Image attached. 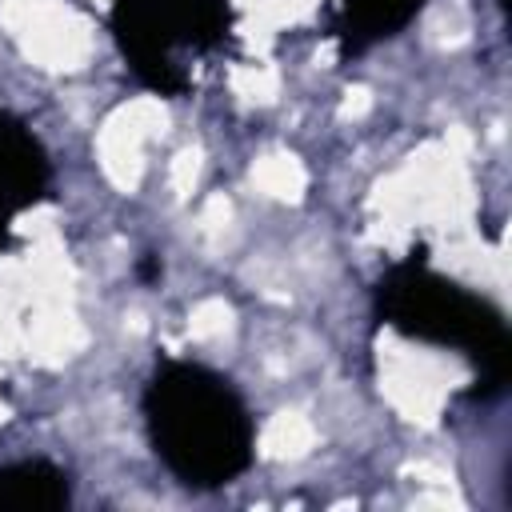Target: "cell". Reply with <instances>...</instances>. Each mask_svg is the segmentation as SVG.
<instances>
[{"mask_svg":"<svg viewBox=\"0 0 512 512\" xmlns=\"http://www.w3.org/2000/svg\"><path fill=\"white\" fill-rule=\"evenodd\" d=\"M156 456L184 484H224L252 460V420L236 388L204 364H164L144 388Z\"/></svg>","mask_w":512,"mask_h":512,"instance_id":"obj_1","label":"cell"},{"mask_svg":"<svg viewBox=\"0 0 512 512\" xmlns=\"http://www.w3.org/2000/svg\"><path fill=\"white\" fill-rule=\"evenodd\" d=\"M376 308L380 320L404 332L408 340L452 348L464 360H472L480 376V396L504 392L512 376V328L504 312L480 292L456 284L452 276L428 264L404 260L380 276Z\"/></svg>","mask_w":512,"mask_h":512,"instance_id":"obj_2","label":"cell"},{"mask_svg":"<svg viewBox=\"0 0 512 512\" xmlns=\"http://www.w3.org/2000/svg\"><path fill=\"white\" fill-rule=\"evenodd\" d=\"M108 20L128 68L164 96L192 84L196 64L232 28L228 0H108Z\"/></svg>","mask_w":512,"mask_h":512,"instance_id":"obj_3","label":"cell"},{"mask_svg":"<svg viewBox=\"0 0 512 512\" xmlns=\"http://www.w3.org/2000/svg\"><path fill=\"white\" fill-rule=\"evenodd\" d=\"M52 164L36 132L0 108V244L16 232L20 216L48 196Z\"/></svg>","mask_w":512,"mask_h":512,"instance_id":"obj_4","label":"cell"},{"mask_svg":"<svg viewBox=\"0 0 512 512\" xmlns=\"http://www.w3.org/2000/svg\"><path fill=\"white\" fill-rule=\"evenodd\" d=\"M336 4H340V40L348 52H360L408 28L428 0H336Z\"/></svg>","mask_w":512,"mask_h":512,"instance_id":"obj_5","label":"cell"},{"mask_svg":"<svg viewBox=\"0 0 512 512\" xmlns=\"http://www.w3.org/2000/svg\"><path fill=\"white\" fill-rule=\"evenodd\" d=\"M68 484L48 464H8L0 468V508H60Z\"/></svg>","mask_w":512,"mask_h":512,"instance_id":"obj_6","label":"cell"}]
</instances>
